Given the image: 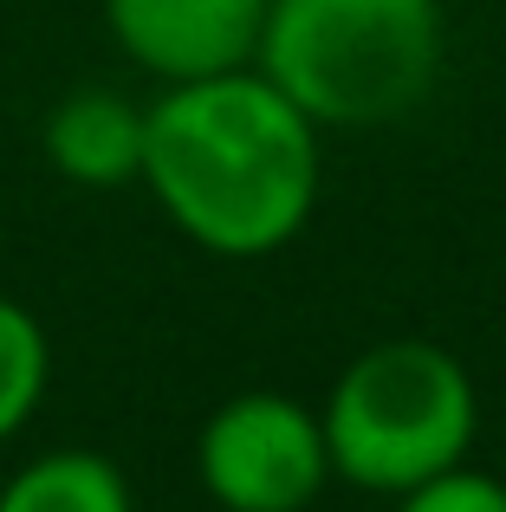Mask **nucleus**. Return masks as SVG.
Wrapping results in <instances>:
<instances>
[{"mask_svg": "<svg viewBox=\"0 0 506 512\" xmlns=\"http://www.w3.org/2000/svg\"><path fill=\"white\" fill-rule=\"evenodd\" d=\"M0 512H137L117 461L91 448H46L0 487Z\"/></svg>", "mask_w": 506, "mask_h": 512, "instance_id": "7", "label": "nucleus"}, {"mask_svg": "<svg viewBox=\"0 0 506 512\" xmlns=\"http://www.w3.org/2000/svg\"><path fill=\"white\" fill-rule=\"evenodd\" d=\"M104 26L137 72L189 85L260 59L266 0H104Z\"/></svg>", "mask_w": 506, "mask_h": 512, "instance_id": "5", "label": "nucleus"}, {"mask_svg": "<svg viewBox=\"0 0 506 512\" xmlns=\"http://www.w3.org/2000/svg\"><path fill=\"white\" fill-rule=\"evenodd\" d=\"M318 124L260 72L163 85L143 104V182L189 247L266 260L318 208Z\"/></svg>", "mask_w": 506, "mask_h": 512, "instance_id": "1", "label": "nucleus"}, {"mask_svg": "<svg viewBox=\"0 0 506 512\" xmlns=\"http://www.w3.org/2000/svg\"><path fill=\"white\" fill-rule=\"evenodd\" d=\"M46 383H52L46 325H39L20 299H7V292H0V448H7V441L39 415Z\"/></svg>", "mask_w": 506, "mask_h": 512, "instance_id": "8", "label": "nucleus"}, {"mask_svg": "<svg viewBox=\"0 0 506 512\" xmlns=\"http://www.w3.org/2000/svg\"><path fill=\"white\" fill-rule=\"evenodd\" d=\"M260 65L318 130L409 117L442 72V0H266Z\"/></svg>", "mask_w": 506, "mask_h": 512, "instance_id": "2", "label": "nucleus"}, {"mask_svg": "<svg viewBox=\"0 0 506 512\" xmlns=\"http://www.w3.org/2000/svg\"><path fill=\"white\" fill-rule=\"evenodd\" d=\"M318 422L331 474L396 500L474 454L481 396L455 350L429 338H383L338 370Z\"/></svg>", "mask_w": 506, "mask_h": 512, "instance_id": "3", "label": "nucleus"}, {"mask_svg": "<svg viewBox=\"0 0 506 512\" xmlns=\"http://www.w3.org/2000/svg\"><path fill=\"white\" fill-rule=\"evenodd\" d=\"M195 480L221 512H305L338 474L318 409L286 389H241L195 435Z\"/></svg>", "mask_w": 506, "mask_h": 512, "instance_id": "4", "label": "nucleus"}, {"mask_svg": "<svg viewBox=\"0 0 506 512\" xmlns=\"http://www.w3.org/2000/svg\"><path fill=\"white\" fill-rule=\"evenodd\" d=\"M39 150L78 188L143 182V104L98 91V85L65 91L46 111V124H39Z\"/></svg>", "mask_w": 506, "mask_h": 512, "instance_id": "6", "label": "nucleus"}, {"mask_svg": "<svg viewBox=\"0 0 506 512\" xmlns=\"http://www.w3.org/2000/svg\"><path fill=\"white\" fill-rule=\"evenodd\" d=\"M396 512H506V480L461 461V467H448V474L422 480V487L396 493Z\"/></svg>", "mask_w": 506, "mask_h": 512, "instance_id": "9", "label": "nucleus"}]
</instances>
